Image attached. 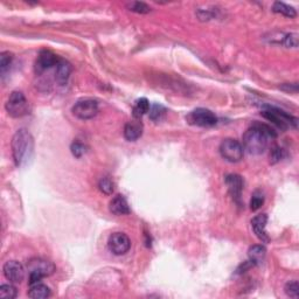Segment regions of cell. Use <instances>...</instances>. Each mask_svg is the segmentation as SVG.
<instances>
[{
    "mask_svg": "<svg viewBox=\"0 0 299 299\" xmlns=\"http://www.w3.org/2000/svg\"><path fill=\"white\" fill-rule=\"evenodd\" d=\"M18 291H16L15 286L12 284H4L0 286V298L3 299H13L16 297Z\"/></svg>",
    "mask_w": 299,
    "mask_h": 299,
    "instance_id": "cell-22",
    "label": "cell"
},
{
    "mask_svg": "<svg viewBox=\"0 0 299 299\" xmlns=\"http://www.w3.org/2000/svg\"><path fill=\"white\" fill-rule=\"evenodd\" d=\"M187 120H188L190 124H193V125L201 127H210L217 125L218 117L215 116L214 112H211L208 109L198 108V109L190 112L188 117H187Z\"/></svg>",
    "mask_w": 299,
    "mask_h": 299,
    "instance_id": "cell-8",
    "label": "cell"
},
{
    "mask_svg": "<svg viewBox=\"0 0 299 299\" xmlns=\"http://www.w3.org/2000/svg\"><path fill=\"white\" fill-rule=\"evenodd\" d=\"M165 112H166V109L163 105L153 104L151 108H150V111H148L150 118H151L152 120H160L164 117Z\"/></svg>",
    "mask_w": 299,
    "mask_h": 299,
    "instance_id": "cell-24",
    "label": "cell"
},
{
    "mask_svg": "<svg viewBox=\"0 0 299 299\" xmlns=\"http://www.w3.org/2000/svg\"><path fill=\"white\" fill-rule=\"evenodd\" d=\"M28 271H30V285L39 283L41 280L47 276H51L55 271V265L51 261L44 259H32L27 263Z\"/></svg>",
    "mask_w": 299,
    "mask_h": 299,
    "instance_id": "cell-3",
    "label": "cell"
},
{
    "mask_svg": "<svg viewBox=\"0 0 299 299\" xmlns=\"http://www.w3.org/2000/svg\"><path fill=\"white\" fill-rule=\"evenodd\" d=\"M11 146L14 163L19 167L31 160L34 151V139L26 129H20L12 138Z\"/></svg>",
    "mask_w": 299,
    "mask_h": 299,
    "instance_id": "cell-2",
    "label": "cell"
},
{
    "mask_svg": "<svg viewBox=\"0 0 299 299\" xmlns=\"http://www.w3.org/2000/svg\"><path fill=\"white\" fill-rule=\"evenodd\" d=\"M109 209L112 214L115 215H127L130 214V207L126 199L123 195H116V197L110 201Z\"/></svg>",
    "mask_w": 299,
    "mask_h": 299,
    "instance_id": "cell-15",
    "label": "cell"
},
{
    "mask_svg": "<svg viewBox=\"0 0 299 299\" xmlns=\"http://www.w3.org/2000/svg\"><path fill=\"white\" fill-rule=\"evenodd\" d=\"M277 134L267 124L255 123L243 135V150L252 156L262 155L268 147L269 139L275 138Z\"/></svg>",
    "mask_w": 299,
    "mask_h": 299,
    "instance_id": "cell-1",
    "label": "cell"
},
{
    "mask_svg": "<svg viewBox=\"0 0 299 299\" xmlns=\"http://www.w3.org/2000/svg\"><path fill=\"white\" fill-rule=\"evenodd\" d=\"M98 187L101 189V192H103L106 195H110L114 193V182L110 179V178H102L98 182Z\"/></svg>",
    "mask_w": 299,
    "mask_h": 299,
    "instance_id": "cell-26",
    "label": "cell"
},
{
    "mask_svg": "<svg viewBox=\"0 0 299 299\" xmlns=\"http://www.w3.org/2000/svg\"><path fill=\"white\" fill-rule=\"evenodd\" d=\"M60 59L55 54L52 53L51 51H41L39 56L35 61L34 70L36 75H41L45 73L47 69H51L52 67H56V65L59 63Z\"/></svg>",
    "mask_w": 299,
    "mask_h": 299,
    "instance_id": "cell-10",
    "label": "cell"
},
{
    "mask_svg": "<svg viewBox=\"0 0 299 299\" xmlns=\"http://www.w3.org/2000/svg\"><path fill=\"white\" fill-rule=\"evenodd\" d=\"M220 155L224 160L229 161V163H239L242 159L244 155V150L242 144L238 142L236 139L227 138L222 140L220 144Z\"/></svg>",
    "mask_w": 299,
    "mask_h": 299,
    "instance_id": "cell-6",
    "label": "cell"
},
{
    "mask_svg": "<svg viewBox=\"0 0 299 299\" xmlns=\"http://www.w3.org/2000/svg\"><path fill=\"white\" fill-rule=\"evenodd\" d=\"M5 109L13 118H20L30 114V104L22 91H13L8 97Z\"/></svg>",
    "mask_w": 299,
    "mask_h": 299,
    "instance_id": "cell-5",
    "label": "cell"
},
{
    "mask_svg": "<svg viewBox=\"0 0 299 299\" xmlns=\"http://www.w3.org/2000/svg\"><path fill=\"white\" fill-rule=\"evenodd\" d=\"M282 44H283L285 47L288 48H297L298 47V34L296 33H290V34H286L283 40H282Z\"/></svg>",
    "mask_w": 299,
    "mask_h": 299,
    "instance_id": "cell-28",
    "label": "cell"
},
{
    "mask_svg": "<svg viewBox=\"0 0 299 299\" xmlns=\"http://www.w3.org/2000/svg\"><path fill=\"white\" fill-rule=\"evenodd\" d=\"M272 11L275 12V13L283 14L284 16H286V18H290V19L296 18V15H297V12L292 6L288 5V4L281 3V2H276L275 4H273Z\"/></svg>",
    "mask_w": 299,
    "mask_h": 299,
    "instance_id": "cell-20",
    "label": "cell"
},
{
    "mask_svg": "<svg viewBox=\"0 0 299 299\" xmlns=\"http://www.w3.org/2000/svg\"><path fill=\"white\" fill-rule=\"evenodd\" d=\"M70 74H72V66L69 62L61 60L55 67V80L60 86H65L68 82Z\"/></svg>",
    "mask_w": 299,
    "mask_h": 299,
    "instance_id": "cell-16",
    "label": "cell"
},
{
    "mask_svg": "<svg viewBox=\"0 0 299 299\" xmlns=\"http://www.w3.org/2000/svg\"><path fill=\"white\" fill-rule=\"evenodd\" d=\"M108 248L116 256L125 255L131 248V240L124 232H112L108 240Z\"/></svg>",
    "mask_w": 299,
    "mask_h": 299,
    "instance_id": "cell-9",
    "label": "cell"
},
{
    "mask_svg": "<svg viewBox=\"0 0 299 299\" xmlns=\"http://www.w3.org/2000/svg\"><path fill=\"white\" fill-rule=\"evenodd\" d=\"M226 184L234 201L241 205V197L243 190V179L239 174H228L226 177Z\"/></svg>",
    "mask_w": 299,
    "mask_h": 299,
    "instance_id": "cell-12",
    "label": "cell"
},
{
    "mask_svg": "<svg viewBox=\"0 0 299 299\" xmlns=\"http://www.w3.org/2000/svg\"><path fill=\"white\" fill-rule=\"evenodd\" d=\"M150 108H151V105H150V102L147 101V98L142 97V98L137 99L134 105V109H132L135 119H140L144 115H146L150 111Z\"/></svg>",
    "mask_w": 299,
    "mask_h": 299,
    "instance_id": "cell-18",
    "label": "cell"
},
{
    "mask_svg": "<svg viewBox=\"0 0 299 299\" xmlns=\"http://www.w3.org/2000/svg\"><path fill=\"white\" fill-rule=\"evenodd\" d=\"M283 158V150L278 146H273L270 152V161L271 164H276Z\"/></svg>",
    "mask_w": 299,
    "mask_h": 299,
    "instance_id": "cell-30",
    "label": "cell"
},
{
    "mask_svg": "<svg viewBox=\"0 0 299 299\" xmlns=\"http://www.w3.org/2000/svg\"><path fill=\"white\" fill-rule=\"evenodd\" d=\"M72 111L75 117L88 120L96 117V115L98 114V103L96 99L83 98L75 103Z\"/></svg>",
    "mask_w": 299,
    "mask_h": 299,
    "instance_id": "cell-7",
    "label": "cell"
},
{
    "mask_svg": "<svg viewBox=\"0 0 299 299\" xmlns=\"http://www.w3.org/2000/svg\"><path fill=\"white\" fill-rule=\"evenodd\" d=\"M285 293L291 298H298L299 296V284L297 281H291L285 285Z\"/></svg>",
    "mask_w": 299,
    "mask_h": 299,
    "instance_id": "cell-27",
    "label": "cell"
},
{
    "mask_svg": "<svg viewBox=\"0 0 299 299\" xmlns=\"http://www.w3.org/2000/svg\"><path fill=\"white\" fill-rule=\"evenodd\" d=\"M143 135V124L139 119L127 122L124 126V137L129 142H136Z\"/></svg>",
    "mask_w": 299,
    "mask_h": 299,
    "instance_id": "cell-14",
    "label": "cell"
},
{
    "mask_svg": "<svg viewBox=\"0 0 299 299\" xmlns=\"http://www.w3.org/2000/svg\"><path fill=\"white\" fill-rule=\"evenodd\" d=\"M4 276L11 283H22L25 278V269L22 263L16 261H8L4 264Z\"/></svg>",
    "mask_w": 299,
    "mask_h": 299,
    "instance_id": "cell-11",
    "label": "cell"
},
{
    "mask_svg": "<svg viewBox=\"0 0 299 299\" xmlns=\"http://www.w3.org/2000/svg\"><path fill=\"white\" fill-rule=\"evenodd\" d=\"M31 288L28 290V297L34 299H44L51 296V289L47 285H45L39 282V283L30 285Z\"/></svg>",
    "mask_w": 299,
    "mask_h": 299,
    "instance_id": "cell-17",
    "label": "cell"
},
{
    "mask_svg": "<svg viewBox=\"0 0 299 299\" xmlns=\"http://www.w3.org/2000/svg\"><path fill=\"white\" fill-rule=\"evenodd\" d=\"M268 217L267 214H260L251 220V227L252 230L257 236V239L262 241L263 243H268L270 241V238L265 231V227H267Z\"/></svg>",
    "mask_w": 299,
    "mask_h": 299,
    "instance_id": "cell-13",
    "label": "cell"
},
{
    "mask_svg": "<svg viewBox=\"0 0 299 299\" xmlns=\"http://www.w3.org/2000/svg\"><path fill=\"white\" fill-rule=\"evenodd\" d=\"M12 61H13V55L10 52H3L0 54V72H2L3 76L10 69Z\"/></svg>",
    "mask_w": 299,
    "mask_h": 299,
    "instance_id": "cell-21",
    "label": "cell"
},
{
    "mask_svg": "<svg viewBox=\"0 0 299 299\" xmlns=\"http://www.w3.org/2000/svg\"><path fill=\"white\" fill-rule=\"evenodd\" d=\"M264 203V195L261 190H256V192L252 194V198L250 200V208L251 210H259Z\"/></svg>",
    "mask_w": 299,
    "mask_h": 299,
    "instance_id": "cell-25",
    "label": "cell"
},
{
    "mask_svg": "<svg viewBox=\"0 0 299 299\" xmlns=\"http://www.w3.org/2000/svg\"><path fill=\"white\" fill-rule=\"evenodd\" d=\"M70 150H72L73 156L76 158H81L86 153V146L80 142H74L70 146Z\"/></svg>",
    "mask_w": 299,
    "mask_h": 299,
    "instance_id": "cell-29",
    "label": "cell"
},
{
    "mask_svg": "<svg viewBox=\"0 0 299 299\" xmlns=\"http://www.w3.org/2000/svg\"><path fill=\"white\" fill-rule=\"evenodd\" d=\"M127 8L130 11L136 12V13H139V14H146L151 11V7L146 5L145 3H140V2H134V3L127 4Z\"/></svg>",
    "mask_w": 299,
    "mask_h": 299,
    "instance_id": "cell-23",
    "label": "cell"
},
{
    "mask_svg": "<svg viewBox=\"0 0 299 299\" xmlns=\"http://www.w3.org/2000/svg\"><path fill=\"white\" fill-rule=\"evenodd\" d=\"M261 115L284 131L289 127H297V118L278 108L267 106L265 110L261 112Z\"/></svg>",
    "mask_w": 299,
    "mask_h": 299,
    "instance_id": "cell-4",
    "label": "cell"
},
{
    "mask_svg": "<svg viewBox=\"0 0 299 299\" xmlns=\"http://www.w3.org/2000/svg\"><path fill=\"white\" fill-rule=\"evenodd\" d=\"M265 254H267V250H265V248L263 246H252L248 251L249 260H250L255 265L261 264L262 262L264 261Z\"/></svg>",
    "mask_w": 299,
    "mask_h": 299,
    "instance_id": "cell-19",
    "label": "cell"
}]
</instances>
